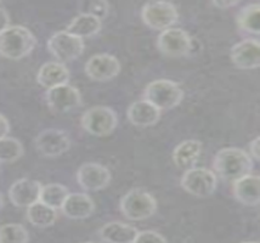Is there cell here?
Here are the masks:
<instances>
[{"label": "cell", "instance_id": "cell-1", "mask_svg": "<svg viewBox=\"0 0 260 243\" xmlns=\"http://www.w3.org/2000/svg\"><path fill=\"white\" fill-rule=\"evenodd\" d=\"M213 169L215 175H219L222 180L234 183L252 171L253 159L246 151L237 147H225L215 153Z\"/></svg>", "mask_w": 260, "mask_h": 243}, {"label": "cell", "instance_id": "cell-2", "mask_svg": "<svg viewBox=\"0 0 260 243\" xmlns=\"http://www.w3.org/2000/svg\"><path fill=\"white\" fill-rule=\"evenodd\" d=\"M37 45V38L27 27L10 26L0 33V56L18 61L28 56Z\"/></svg>", "mask_w": 260, "mask_h": 243}, {"label": "cell", "instance_id": "cell-3", "mask_svg": "<svg viewBox=\"0 0 260 243\" xmlns=\"http://www.w3.org/2000/svg\"><path fill=\"white\" fill-rule=\"evenodd\" d=\"M144 97L162 112L179 106L184 100V90L178 83L169 79H157L146 85Z\"/></svg>", "mask_w": 260, "mask_h": 243}, {"label": "cell", "instance_id": "cell-4", "mask_svg": "<svg viewBox=\"0 0 260 243\" xmlns=\"http://www.w3.org/2000/svg\"><path fill=\"white\" fill-rule=\"evenodd\" d=\"M119 209L128 220H146L156 213L157 201L150 192L141 189H133L120 198Z\"/></svg>", "mask_w": 260, "mask_h": 243}, {"label": "cell", "instance_id": "cell-5", "mask_svg": "<svg viewBox=\"0 0 260 243\" xmlns=\"http://www.w3.org/2000/svg\"><path fill=\"white\" fill-rule=\"evenodd\" d=\"M82 128L89 134L104 137L112 134L118 124L116 111L107 106H95L86 110L80 118Z\"/></svg>", "mask_w": 260, "mask_h": 243}, {"label": "cell", "instance_id": "cell-6", "mask_svg": "<svg viewBox=\"0 0 260 243\" xmlns=\"http://www.w3.org/2000/svg\"><path fill=\"white\" fill-rule=\"evenodd\" d=\"M141 18L148 28L163 32L178 22L179 11L170 2H148L142 6Z\"/></svg>", "mask_w": 260, "mask_h": 243}, {"label": "cell", "instance_id": "cell-7", "mask_svg": "<svg viewBox=\"0 0 260 243\" xmlns=\"http://www.w3.org/2000/svg\"><path fill=\"white\" fill-rule=\"evenodd\" d=\"M180 185L190 195L198 198H207L215 192L218 177L208 168L193 167L185 171L181 177Z\"/></svg>", "mask_w": 260, "mask_h": 243}, {"label": "cell", "instance_id": "cell-8", "mask_svg": "<svg viewBox=\"0 0 260 243\" xmlns=\"http://www.w3.org/2000/svg\"><path fill=\"white\" fill-rule=\"evenodd\" d=\"M48 49L57 62L63 63L77 60L84 52V41L77 38L66 30L56 32L48 41Z\"/></svg>", "mask_w": 260, "mask_h": 243}, {"label": "cell", "instance_id": "cell-9", "mask_svg": "<svg viewBox=\"0 0 260 243\" xmlns=\"http://www.w3.org/2000/svg\"><path fill=\"white\" fill-rule=\"evenodd\" d=\"M157 48L166 56L181 57L191 51L192 39L186 30L172 27L160 32L157 38Z\"/></svg>", "mask_w": 260, "mask_h": 243}, {"label": "cell", "instance_id": "cell-10", "mask_svg": "<svg viewBox=\"0 0 260 243\" xmlns=\"http://www.w3.org/2000/svg\"><path fill=\"white\" fill-rule=\"evenodd\" d=\"M34 145L43 157L56 158L70 150L71 139L64 130L50 128L38 134L34 140Z\"/></svg>", "mask_w": 260, "mask_h": 243}, {"label": "cell", "instance_id": "cell-11", "mask_svg": "<svg viewBox=\"0 0 260 243\" xmlns=\"http://www.w3.org/2000/svg\"><path fill=\"white\" fill-rule=\"evenodd\" d=\"M111 179V171L100 163L86 162L80 165L77 171V181L85 191L95 192L104 190L110 185Z\"/></svg>", "mask_w": 260, "mask_h": 243}, {"label": "cell", "instance_id": "cell-12", "mask_svg": "<svg viewBox=\"0 0 260 243\" xmlns=\"http://www.w3.org/2000/svg\"><path fill=\"white\" fill-rule=\"evenodd\" d=\"M45 100L52 112L66 113L80 106L82 95L77 88L63 84L46 90Z\"/></svg>", "mask_w": 260, "mask_h": 243}, {"label": "cell", "instance_id": "cell-13", "mask_svg": "<svg viewBox=\"0 0 260 243\" xmlns=\"http://www.w3.org/2000/svg\"><path fill=\"white\" fill-rule=\"evenodd\" d=\"M84 70L91 81L108 82L120 73V62L111 54H96L86 61Z\"/></svg>", "mask_w": 260, "mask_h": 243}, {"label": "cell", "instance_id": "cell-14", "mask_svg": "<svg viewBox=\"0 0 260 243\" xmlns=\"http://www.w3.org/2000/svg\"><path fill=\"white\" fill-rule=\"evenodd\" d=\"M232 63L240 70H256L260 66V44L258 39L247 38L232 47Z\"/></svg>", "mask_w": 260, "mask_h": 243}, {"label": "cell", "instance_id": "cell-15", "mask_svg": "<svg viewBox=\"0 0 260 243\" xmlns=\"http://www.w3.org/2000/svg\"><path fill=\"white\" fill-rule=\"evenodd\" d=\"M42 184L37 180L23 178L15 181L9 189V198L15 207L28 208L39 202Z\"/></svg>", "mask_w": 260, "mask_h": 243}, {"label": "cell", "instance_id": "cell-16", "mask_svg": "<svg viewBox=\"0 0 260 243\" xmlns=\"http://www.w3.org/2000/svg\"><path fill=\"white\" fill-rule=\"evenodd\" d=\"M232 184V192L241 204L258 207L260 203V180L258 175L249 173Z\"/></svg>", "mask_w": 260, "mask_h": 243}, {"label": "cell", "instance_id": "cell-17", "mask_svg": "<svg viewBox=\"0 0 260 243\" xmlns=\"http://www.w3.org/2000/svg\"><path fill=\"white\" fill-rule=\"evenodd\" d=\"M162 112L146 100L133 102L126 111V117L133 125L139 128H148L157 124Z\"/></svg>", "mask_w": 260, "mask_h": 243}, {"label": "cell", "instance_id": "cell-18", "mask_svg": "<svg viewBox=\"0 0 260 243\" xmlns=\"http://www.w3.org/2000/svg\"><path fill=\"white\" fill-rule=\"evenodd\" d=\"M61 211L64 217L73 220L86 219L94 213L95 203L90 196L86 193L74 192L67 196L66 201L63 202Z\"/></svg>", "mask_w": 260, "mask_h": 243}, {"label": "cell", "instance_id": "cell-19", "mask_svg": "<svg viewBox=\"0 0 260 243\" xmlns=\"http://www.w3.org/2000/svg\"><path fill=\"white\" fill-rule=\"evenodd\" d=\"M68 81H70V71L63 63L57 61L45 62L37 73V82L46 90L58 85L68 84Z\"/></svg>", "mask_w": 260, "mask_h": 243}, {"label": "cell", "instance_id": "cell-20", "mask_svg": "<svg viewBox=\"0 0 260 243\" xmlns=\"http://www.w3.org/2000/svg\"><path fill=\"white\" fill-rule=\"evenodd\" d=\"M138 229L122 221H111L99 231V236L105 243H133L138 236Z\"/></svg>", "mask_w": 260, "mask_h": 243}, {"label": "cell", "instance_id": "cell-21", "mask_svg": "<svg viewBox=\"0 0 260 243\" xmlns=\"http://www.w3.org/2000/svg\"><path fill=\"white\" fill-rule=\"evenodd\" d=\"M202 155V143L198 140H185L173 151V162L180 169H191L197 164Z\"/></svg>", "mask_w": 260, "mask_h": 243}, {"label": "cell", "instance_id": "cell-22", "mask_svg": "<svg viewBox=\"0 0 260 243\" xmlns=\"http://www.w3.org/2000/svg\"><path fill=\"white\" fill-rule=\"evenodd\" d=\"M102 28V21L94 15L83 12L71 21L68 24L66 32L77 38L84 39L96 36Z\"/></svg>", "mask_w": 260, "mask_h": 243}, {"label": "cell", "instance_id": "cell-23", "mask_svg": "<svg viewBox=\"0 0 260 243\" xmlns=\"http://www.w3.org/2000/svg\"><path fill=\"white\" fill-rule=\"evenodd\" d=\"M260 4L252 3L242 8L237 15V26L247 34L259 36L260 33Z\"/></svg>", "mask_w": 260, "mask_h": 243}, {"label": "cell", "instance_id": "cell-24", "mask_svg": "<svg viewBox=\"0 0 260 243\" xmlns=\"http://www.w3.org/2000/svg\"><path fill=\"white\" fill-rule=\"evenodd\" d=\"M27 219L33 226L45 229L50 227L57 220V212L42 202H37L27 208Z\"/></svg>", "mask_w": 260, "mask_h": 243}, {"label": "cell", "instance_id": "cell-25", "mask_svg": "<svg viewBox=\"0 0 260 243\" xmlns=\"http://www.w3.org/2000/svg\"><path fill=\"white\" fill-rule=\"evenodd\" d=\"M68 195H70V191L66 186L61 185V184H48V185L42 186L39 202L57 211L62 207Z\"/></svg>", "mask_w": 260, "mask_h": 243}, {"label": "cell", "instance_id": "cell-26", "mask_svg": "<svg viewBox=\"0 0 260 243\" xmlns=\"http://www.w3.org/2000/svg\"><path fill=\"white\" fill-rule=\"evenodd\" d=\"M23 145L15 137L0 139V163H14L23 156Z\"/></svg>", "mask_w": 260, "mask_h": 243}, {"label": "cell", "instance_id": "cell-27", "mask_svg": "<svg viewBox=\"0 0 260 243\" xmlns=\"http://www.w3.org/2000/svg\"><path fill=\"white\" fill-rule=\"evenodd\" d=\"M29 233L21 224H5L0 226V243H28Z\"/></svg>", "mask_w": 260, "mask_h": 243}, {"label": "cell", "instance_id": "cell-28", "mask_svg": "<svg viewBox=\"0 0 260 243\" xmlns=\"http://www.w3.org/2000/svg\"><path fill=\"white\" fill-rule=\"evenodd\" d=\"M133 243H168L166 237L159 232L152 231V230H145L139 231L138 236Z\"/></svg>", "mask_w": 260, "mask_h": 243}, {"label": "cell", "instance_id": "cell-29", "mask_svg": "<svg viewBox=\"0 0 260 243\" xmlns=\"http://www.w3.org/2000/svg\"><path fill=\"white\" fill-rule=\"evenodd\" d=\"M108 10H110V4L107 2H104V0H100V2H92L89 5V11L88 14L94 15L98 18H100L102 21L105 17L107 16Z\"/></svg>", "mask_w": 260, "mask_h": 243}, {"label": "cell", "instance_id": "cell-30", "mask_svg": "<svg viewBox=\"0 0 260 243\" xmlns=\"http://www.w3.org/2000/svg\"><path fill=\"white\" fill-rule=\"evenodd\" d=\"M10 27V16L3 6H0V33Z\"/></svg>", "mask_w": 260, "mask_h": 243}, {"label": "cell", "instance_id": "cell-31", "mask_svg": "<svg viewBox=\"0 0 260 243\" xmlns=\"http://www.w3.org/2000/svg\"><path fill=\"white\" fill-rule=\"evenodd\" d=\"M260 137L256 136L250 141L249 144V153H250V157H253V158L258 159L260 158V155H259V149H260Z\"/></svg>", "mask_w": 260, "mask_h": 243}, {"label": "cell", "instance_id": "cell-32", "mask_svg": "<svg viewBox=\"0 0 260 243\" xmlns=\"http://www.w3.org/2000/svg\"><path fill=\"white\" fill-rule=\"evenodd\" d=\"M9 131H10V123L4 115L0 113V139L8 136Z\"/></svg>", "mask_w": 260, "mask_h": 243}, {"label": "cell", "instance_id": "cell-33", "mask_svg": "<svg viewBox=\"0 0 260 243\" xmlns=\"http://www.w3.org/2000/svg\"><path fill=\"white\" fill-rule=\"evenodd\" d=\"M212 4L219 9H229L238 5V2H213Z\"/></svg>", "mask_w": 260, "mask_h": 243}, {"label": "cell", "instance_id": "cell-34", "mask_svg": "<svg viewBox=\"0 0 260 243\" xmlns=\"http://www.w3.org/2000/svg\"><path fill=\"white\" fill-rule=\"evenodd\" d=\"M3 207H4V197H3L2 192H0V211H2Z\"/></svg>", "mask_w": 260, "mask_h": 243}, {"label": "cell", "instance_id": "cell-35", "mask_svg": "<svg viewBox=\"0 0 260 243\" xmlns=\"http://www.w3.org/2000/svg\"><path fill=\"white\" fill-rule=\"evenodd\" d=\"M242 243H258L256 241H246V242H242Z\"/></svg>", "mask_w": 260, "mask_h": 243}, {"label": "cell", "instance_id": "cell-36", "mask_svg": "<svg viewBox=\"0 0 260 243\" xmlns=\"http://www.w3.org/2000/svg\"><path fill=\"white\" fill-rule=\"evenodd\" d=\"M84 243H100V242H92V241H90V242H84Z\"/></svg>", "mask_w": 260, "mask_h": 243}]
</instances>
